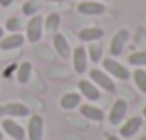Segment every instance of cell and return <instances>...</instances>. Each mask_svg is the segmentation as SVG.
Here are the masks:
<instances>
[{
	"instance_id": "4316f807",
	"label": "cell",
	"mask_w": 146,
	"mask_h": 140,
	"mask_svg": "<svg viewBox=\"0 0 146 140\" xmlns=\"http://www.w3.org/2000/svg\"><path fill=\"white\" fill-rule=\"evenodd\" d=\"M4 32H6V30H4L2 26H0V39H2V37H4Z\"/></svg>"
},
{
	"instance_id": "ba28073f",
	"label": "cell",
	"mask_w": 146,
	"mask_h": 140,
	"mask_svg": "<svg viewBox=\"0 0 146 140\" xmlns=\"http://www.w3.org/2000/svg\"><path fill=\"white\" fill-rule=\"evenodd\" d=\"M141 127H143V116H131L124 122V126H120V137L124 138L135 137Z\"/></svg>"
},
{
	"instance_id": "3957f363",
	"label": "cell",
	"mask_w": 146,
	"mask_h": 140,
	"mask_svg": "<svg viewBox=\"0 0 146 140\" xmlns=\"http://www.w3.org/2000/svg\"><path fill=\"white\" fill-rule=\"evenodd\" d=\"M43 26H44V20L41 15H33L30 18L28 26H26V39H28V43H39L41 37H43Z\"/></svg>"
},
{
	"instance_id": "4dcf8cb0",
	"label": "cell",
	"mask_w": 146,
	"mask_h": 140,
	"mask_svg": "<svg viewBox=\"0 0 146 140\" xmlns=\"http://www.w3.org/2000/svg\"><path fill=\"white\" fill-rule=\"evenodd\" d=\"M0 140H4V133H2V129H0Z\"/></svg>"
},
{
	"instance_id": "f546056e",
	"label": "cell",
	"mask_w": 146,
	"mask_h": 140,
	"mask_svg": "<svg viewBox=\"0 0 146 140\" xmlns=\"http://www.w3.org/2000/svg\"><path fill=\"white\" fill-rule=\"evenodd\" d=\"M143 116L146 118V105H144V109H143Z\"/></svg>"
},
{
	"instance_id": "52a82bcc",
	"label": "cell",
	"mask_w": 146,
	"mask_h": 140,
	"mask_svg": "<svg viewBox=\"0 0 146 140\" xmlns=\"http://www.w3.org/2000/svg\"><path fill=\"white\" fill-rule=\"evenodd\" d=\"M43 131H44L43 116L32 114L30 120H28V138L30 140H41L43 138Z\"/></svg>"
},
{
	"instance_id": "7a4b0ae2",
	"label": "cell",
	"mask_w": 146,
	"mask_h": 140,
	"mask_svg": "<svg viewBox=\"0 0 146 140\" xmlns=\"http://www.w3.org/2000/svg\"><path fill=\"white\" fill-rule=\"evenodd\" d=\"M89 78L98 89L106 90V92H113L115 90V81L106 70H98V68H93L89 72Z\"/></svg>"
},
{
	"instance_id": "4fadbf2b",
	"label": "cell",
	"mask_w": 146,
	"mask_h": 140,
	"mask_svg": "<svg viewBox=\"0 0 146 140\" xmlns=\"http://www.w3.org/2000/svg\"><path fill=\"white\" fill-rule=\"evenodd\" d=\"M26 37L21 35V33H9V35H4L2 39H0V50H15V48H21L22 44H24Z\"/></svg>"
},
{
	"instance_id": "44dd1931",
	"label": "cell",
	"mask_w": 146,
	"mask_h": 140,
	"mask_svg": "<svg viewBox=\"0 0 146 140\" xmlns=\"http://www.w3.org/2000/svg\"><path fill=\"white\" fill-rule=\"evenodd\" d=\"M133 79H135L137 89H139L141 92H144V94H146V70L137 68L135 72H133Z\"/></svg>"
},
{
	"instance_id": "d6a6232c",
	"label": "cell",
	"mask_w": 146,
	"mask_h": 140,
	"mask_svg": "<svg viewBox=\"0 0 146 140\" xmlns=\"http://www.w3.org/2000/svg\"><path fill=\"white\" fill-rule=\"evenodd\" d=\"M100 2H107V0H100Z\"/></svg>"
},
{
	"instance_id": "d4e9b609",
	"label": "cell",
	"mask_w": 146,
	"mask_h": 140,
	"mask_svg": "<svg viewBox=\"0 0 146 140\" xmlns=\"http://www.w3.org/2000/svg\"><path fill=\"white\" fill-rule=\"evenodd\" d=\"M11 2H13V0H0V6H2V7H7Z\"/></svg>"
},
{
	"instance_id": "5b68a950",
	"label": "cell",
	"mask_w": 146,
	"mask_h": 140,
	"mask_svg": "<svg viewBox=\"0 0 146 140\" xmlns=\"http://www.w3.org/2000/svg\"><path fill=\"white\" fill-rule=\"evenodd\" d=\"M2 133H6L11 140H24L26 138V131L21 124H17L13 118H6L2 120Z\"/></svg>"
},
{
	"instance_id": "6da1fadb",
	"label": "cell",
	"mask_w": 146,
	"mask_h": 140,
	"mask_svg": "<svg viewBox=\"0 0 146 140\" xmlns=\"http://www.w3.org/2000/svg\"><path fill=\"white\" fill-rule=\"evenodd\" d=\"M102 65H104V70H106L113 79H118V81H128V79L131 78V72L128 70V66H124L122 63H118L117 59H113V57L104 59Z\"/></svg>"
},
{
	"instance_id": "83f0119b",
	"label": "cell",
	"mask_w": 146,
	"mask_h": 140,
	"mask_svg": "<svg viewBox=\"0 0 146 140\" xmlns=\"http://www.w3.org/2000/svg\"><path fill=\"white\" fill-rule=\"evenodd\" d=\"M4 114H6V112H4V107H0V118H2Z\"/></svg>"
},
{
	"instance_id": "277c9868",
	"label": "cell",
	"mask_w": 146,
	"mask_h": 140,
	"mask_svg": "<svg viewBox=\"0 0 146 140\" xmlns=\"http://www.w3.org/2000/svg\"><path fill=\"white\" fill-rule=\"evenodd\" d=\"M128 41H129V32H128V30H118V32L113 35V39H111L109 54L113 55V57H118V55H122V52H124V46H126V43H128Z\"/></svg>"
},
{
	"instance_id": "cb8c5ba5",
	"label": "cell",
	"mask_w": 146,
	"mask_h": 140,
	"mask_svg": "<svg viewBox=\"0 0 146 140\" xmlns=\"http://www.w3.org/2000/svg\"><path fill=\"white\" fill-rule=\"evenodd\" d=\"M19 28H21V20H19L17 17H11V18H7L6 28H4V30H7V32H11V33H17Z\"/></svg>"
},
{
	"instance_id": "ffe728a7",
	"label": "cell",
	"mask_w": 146,
	"mask_h": 140,
	"mask_svg": "<svg viewBox=\"0 0 146 140\" xmlns=\"http://www.w3.org/2000/svg\"><path fill=\"white\" fill-rule=\"evenodd\" d=\"M61 26V17L57 13H50L46 18H44V28H46V32L50 33H57V30H59Z\"/></svg>"
},
{
	"instance_id": "1f68e13d",
	"label": "cell",
	"mask_w": 146,
	"mask_h": 140,
	"mask_svg": "<svg viewBox=\"0 0 146 140\" xmlns=\"http://www.w3.org/2000/svg\"><path fill=\"white\" fill-rule=\"evenodd\" d=\"M139 140H146V135H144V137H141V138H139Z\"/></svg>"
},
{
	"instance_id": "30bf717a",
	"label": "cell",
	"mask_w": 146,
	"mask_h": 140,
	"mask_svg": "<svg viewBox=\"0 0 146 140\" xmlns=\"http://www.w3.org/2000/svg\"><path fill=\"white\" fill-rule=\"evenodd\" d=\"M78 89H80V94L85 96L89 101H98L100 98V89L94 85L93 81H87V79H80L78 81Z\"/></svg>"
},
{
	"instance_id": "7402d4cb",
	"label": "cell",
	"mask_w": 146,
	"mask_h": 140,
	"mask_svg": "<svg viewBox=\"0 0 146 140\" xmlns=\"http://www.w3.org/2000/svg\"><path fill=\"white\" fill-rule=\"evenodd\" d=\"M128 63L133 66H146V50L143 52H133L128 57Z\"/></svg>"
},
{
	"instance_id": "8992f818",
	"label": "cell",
	"mask_w": 146,
	"mask_h": 140,
	"mask_svg": "<svg viewBox=\"0 0 146 140\" xmlns=\"http://www.w3.org/2000/svg\"><path fill=\"white\" fill-rule=\"evenodd\" d=\"M126 114H128V103H126L124 100H117L113 103V107H111L109 111V122L111 126H118V124L124 122Z\"/></svg>"
},
{
	"instance_id": "9a60e30c",
	"label": "cell",
	"mask_w": 146,
	"mask_h": 140,
	"mask_svg": "<svg viewBox=\"0 0 146 140\" xmlns=\"http://www.w3.org/2000/svg\"><path fill=\"white\" fill-rule=\"evenodd\" d=\"M80 103H82V94H78V92H67L59 100L61 109H65V111H72V109L80 107Z\"/></svg>"
},
{
	"instance_id": "484cf974",
	"label": "cell",
	"mask_w": 146,
	"mask_h": 140,
	"mask_svg": "<svg viewBox=\"0 0 146 140\" xmlns=\"http://www.w3.org/2000/svg\"><path fill=\"white\" fill-rule=\"evenodd\" d=\"M107 140H120V138L115 137V135H109V137H107Z\"/></svg>"
},
{
	"instance_id": "2e32d148",
	"label": "cell",
	"mask_w": 146,
	"mask_h": 140,
	"mask_svg": "<svg viewBox=\"0 0 146 140\" xmlns=\"http://www.w3.org/2000/svg\"><path fill=\"white\" fill-rule=\"evenodd\" d=\"M80 112H82L83 118L93 120V122H102V120H104V111H102V109L94 107V105H89V103L80 105Z\"/></svg>"
},
{
	"instance_id": "8fae6325",
	"label": "cell",
	"mask_w": 146,
	"mask_h": 140,
	"mask_svg": "<svg viewBox=\"0 0 146 140\" xmlns=\"http://www.w3.org/2000/svg\"><path fill=\"white\" fill-rule=\"evenodd\" d=\"M52 44H54V50L57 52L61 59H68L70 57V44H68L67 37L63 33H54V39H52Z\"/></svg>"
},
{
	"instance_id": "9c48e42d",
	"label": "cell",
	"mask_w": 146,
	"mask_h": 140,
	"mask_svg": "<svg viewBox=\"0 0 146 140\" xmlns=\"http://www.w3.org/2000/svg\"><path fill=\"white\" fill-rule=\"evenodd\" d=\"M72 66L76 74H85L87 72V50L83 46H78L72 52Z\"/></svg>"
},
{
	"instance_id": "5bb4252c",
	"label": "cell",
	"mask_w": 146,
	"mask_h": 140,
	"mask_svg": "<svg viewBox=\"0 0 146 140\" xmlns=\"http://www.w3.org/2000/svg\"><path fill=\"white\" fill-rule=\"evenodd\" d=\"M4 112H6L9 118H24V116L30 114V109L26 107L24 103H17V101H13V103L4 105Z\"/></svg>"
},
{
	"instance_id": "d6986e66",
	"label": "cell",
	"mask_w": 146,
	"mask_h": 140,
	"mask_svg": "<svg viewBox=\"0 0 146 140\" xmlns=\"http://www.w3.org/2000/svg\"><path fill=\"white\" fill-rule=\"evenodd\" d=\"M85 50H87V55H89V59H91L93 63H98L100 59H102V52H104V48H102V43H100V41L89 43V46H87Z\"/></svg>"
},
{
	"instance_id": "f1b7e54d",
	"label": "cell",
	"mask_w": 146,
	"mask_h": 140,
	"mask_svg": "<svg viewBox=\"0 0 146 140\" xmlns=\"http://www.w3.org/2000/svg\"><path fill=\"white\" fill-rule=\"evenodd\" d=\"M44 2H65V0H44Z\"/></svg>"
},
{
	"instance_id": "ac0fdd59",
	"label": "cell",
	"mask_w": 146,
	"mask_h": 140,
	"mask_svg": "<svg viewBox=\"0 0 146 140\" xmlns=\"http://www.w3.org/2000/svg\"><path fill=\"white\" fill-rule=\"evenodd\" d=\"M32 70H33V66H32L30 61L21 63V65L17 66V81L21 83V85H26V83L30 81V78H32Z\"/></svg>"
},
{
	"instance_id": "7c38bea8",
	"label": "cell",
	"mask_w": 146,
	"mask_h": 140,
	"mask_svg": "<svg viewBox=\"0 0 146 140\" xmlns=\"http://www.w3.org/2000/svg\"><path fill=\"white\" fill-rule=\"evenodd\" d=\"M78 11L82 15H87V17H96V15H102L106 11V6L102 2H91V0H83L80 2Z\"/></svg>"
},
{
	"instance_id": "e0dca14e",
	"label": "cell",
	"mask_w": 146,
	"mask_h": 140,
	"mask_svg": "<svg viewBox=\"0 0 146 140\" xmlns=\"http://www.w3.org/2000/svg\"><path fill=\"white\" fill-rule=\"evenodd\" d=\"M78 37L82 41H85V43H94V41H100L104 37V30L96 28V26H93V28H83Z\"/></svg>"
},
{
	"instance_id": "603a6c76",
	"label": "cell",
	"mask_w": 146,
	"mask_h": 140,
	"mask_svg": "<svg viewBox=\"0 0 146 140\" xmlns=\"http://www.w3.org/2000/svg\"><path fill=\"white\" fill-rule=\"evenodd\" d=\"M37 9H39V2H37V0H26L24 6H22V13L28 15V17L30 15H35Z\"/></svg>"
}]
</instances>
